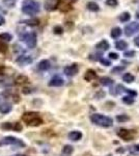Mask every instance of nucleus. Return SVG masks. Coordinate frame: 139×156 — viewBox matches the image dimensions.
Segmentation results:
<instances>
[{
	"instance_id": "nucleus-1",
	"label": "nucleus",
	"mask_w": 139,
	"mask_h": 156,
	"mask_svg": "<svg viewBox=\"0 0 139 156\" xmlns=\"http://www.w3.org/2000/svg\"><path fill=\"white\" fill-rule=\"evenodd\" d=\"M22 12L28 16H33L40 12V3L35 0H23L21 6Z\"/></svg>"
},
{
	"instance_id": "nucleus-2",
	"label": "nucleus",
	"mask_w": 139,
	"mask_h": 156,
	"mask_svg": "<svg viewBox=\"0 0 139 156\" xmlns=\"http://www.w3.org/2000/svg\"><path fill=\"white\" fill-rule=\"evenodd\" d=\"M22 121L24 123H26V125H28L30 127L40 126L43 123V119L40 117V115L34 112H24L23 115H22Z\"/></svg>"
},
{
	"instance_id": "nucleus-3",
	"label": "nucleus",
	"mask_w": 139,
	"mask_h": 156,
	"mask_svg": "<svg viewBox=\"0 0 139 156\" xmlns=\"http://www.w3.org/2000/svg\"><path fill=\"white\" fill-rule=\"evenodd\" d=\"M90 121L95 125H97V126L104 127V128L111 127L113 125V120L110 117H107V115H101V114L92 115H90Z\"/></svg>"
},
{
	"instance_id": "nucleus-4",
	"label": "nucleus",
	"mask_w": 139,
	"mask_h": 156,
	"mask_svg": "<svg viewBox=\"0 0 139 156\" xmlns=\"http://www.w3.org/2000/svg\"><path fill=\"white\" fill-rule=\"evenodd\" d=\"M22 41L25 45H26L28 48L30 49H33L35 48V46H36L37 44V37H36V34L35 32H26V34H24L23 36L21 37Z\"/></svg>"
},
{
	"instance_id": "nucleus-5",
	"label": "nucleus",
	"mask_w": 139,
	"mask_h": 156,
	"mask_svg": "<svg viewBox=\"0 0 139 156\" xmlns=\"http://www.w3.org/2000/svg\"><path fill=\"white\" fill-rule=\"evenodd\" d=\"M0 145H5V146H16V147H25V144L23 140H19V138L12 136V135H9V136H5L1 140L0 142Z\"/></svg>"
},
{
	"instance_id": "nucleus-6",
	"label": "nucleus",
	"mask_w": 139,
	"mask_h": 156,
	"mask_svg": "<svg viewBox=\"0 0 139 156\" xmlns=\"http://www.w3.org/2000/svg\"><path fill=\"white\" fill-rule=\"evenodd\" d=\"M139 31V23L138 22H131L125 27V34L127 37H132Z\"/></svg>"
},
{
	"instance_id": "nucleus-7",
	"label": "nucleus",
	"mask_w": 139,
	"mask_h": 156,
	"mask_svg": "<svg viewBox=\"0 0 139 156\" xmlns=\"http://www.w3.org/2000/svg\"><path fill=\"white\" fill-rule=\"evenodd\" d=\"M60 0H45L44 7L47 12H53L59 6Z\"/></svg>"
},
{
	"instance_id": "nucleus-8",
	"label": "nucleus",
	"mask_w": 139,
	"mask_h": 156,
	"mask_svg": "<svg viewBox=\"0 0 139 156\" xmlns=\"http://www.w3.org/2000/svg\"><path fill=\"white\" fill-rule=\"evenodd\" d=\"M64 72V74L67 75V76L73 77V76H75L78 72H79V67H78L77 64H72V65H70V66L65 67Z\"/></svg>"
},
{
	"instance_id": "nucleus-9",
	"label": "nucleus",
	"mask_w": 139,
	"mask_h": 156,
	"mask_svg": "<svg viewBox=\"0 0 139 156\" xmlns=\"http://www.w3.org/2000/svg\"><path fill=\"white\" fill-rule=\"evenodd\" d=\"M1 128H3V129H9V130H14V131H21L22 130V126L20 123H4V124L1 125Z\"/></svg>"
},
{
	"instance_id": "nucleus-10",
	"label": "nucleus",
	"mask_w": 139,
	"mask_h": 156,
	"mask_svg": "<svg viewBox=\"0 0 139 156\" xmlns=\"http://www.w3.org/2000/svg\"><path fill=\"white\" fill-rule=\"evenodd\" d=\"M118 136L122 137L123 140H131L134 137V132L127 129H120L118 131Z\"/></svg>"
},
{
	"instance_id": "nucleus-11",
	"label": "nucleus",
	"mask_w": 139,
	"mask_h": 156,
	"mask_svg": "<svg viewBox=\"0 0 139 156\" xmlns=\"http://www.w3.org/2000/svg\"><path fill=\"white\" fill-rule=\"evenodd\" d=\"M17 64L21 65V66H25V65H29L32 62V57L29 55H20L17 58Z\"/></svg>"
},
{
	"instance_id": "nucleus-12",
	"label": "nucleus",
	"mask_w": 139,
	"mask_h": 156,
	"mask_svg": "<svg viewBox=\"0 0 139 156\" xmlns=\"http://www.w3.org/2000/svg\"><path fill=\"white\" fill-rule=\"evenodd\" d=\"M64 83V80L62 79L60 76H54L50 79L49 81V87H61Z\"/></svg>"
},
{
	"instance_id": "nucleus-13",
	"label": "nucleus",
	"mask_w": 139,
	"mask_h": 156,
	"mask_svg": "<svg viewBox=\"0 0 139 156\" xmlns=\"http://www.w3.org/2000/svg\"><path fill=\"white\" fill-rule=\"evenodd\" d=\"M69 138L71 140H73V142H78V140H80L82 138V133L80 131H78V130H73V131H71L69 133Z\"/></svg>"
},
{
	"instance_id": "nucleus-14",
	"label": "nucleus",
	"mask_w": 139,
	"mask_h": 156,
	"mask_svg": "<svg viewBox=\"0 0 139 156\" xmlns=\"http://www.w3.org/2000/svg\"><path fill=\"white\" fill-rule=\"evenodd\" d=\"M50 68H51V64H50V62L47 59L41 60V62H39V65H37V69H39L40 71H43V72L49 70Z\"/></svg>"
},
{
	"instance_id": "nucleus-15",
	"label": "nucleus",
	"mask_w": 139,
	"mask_h": 156,
	"mask_svg": "<svg viewBox=\"0 0 139 156\" xmlns=\"http://www.w3.org/2000/svg\"><path fill=\"white\" fill-rule=\"evenodd\" d=\"M12 109V106L11 103L4 102V103H1V104H0V114H2V115L9 114Z\"/></svg>"
},
{
	"instance_id": "nucleus-16",
	"label": "nucleus",
	"mask_w": 139,
	"mask_h": 156,
	"mask_svg": "<svg viewBox=\"0 0 139 156\" xmlns=\"http://www.w3.org/2000/svg\"><path fill=\"white\" fill-rule=\"evenodd\" d=\"M110 47L109 43H108L106 40H102L101 42H99L97 45H96V48L97 50H102V51H106V50H108Z\"/></svg>"
},
{
	"instance_id": "nucleus-17",
	"label": "nucleus",
	"mask_w": 139,
	"mask_h": 156,
	"mask_svg": "<svg viewBox=\"0 0 139 156\" xmlns=\"http://www.w3.org/2000/svg\"><path fill=\"white\" fill-rule=\"evenodd\" d=\"M96 77H97V74H96V72L93 71V70H88L84 75L85 80H87V81H92Z\"/></svg>"
},
{
	"instance_id": "nucleus-18",
	"label": "nucleus",
	"mask_w": 139,
	"mask_h": 156,
	"mask_svg": "<svg viewBox=\"0 0 139 156\" xmlns=\"http://www.w3.org/2000/svg\"><path fill=\"white\" fill-rule=\"evenodd\" d=\"M115 48L117 50H126V48H128V44L126 41L123 40H120V41H117L115 43Z\"/></svg>"
},
{
	"instance_id": "nucleus-19",
	"label": "nucleus",
	"mask_w": 139,
	"mask_h": 156,
	"mask_svg": "<svg viewBox=\"0 0 139 156\" xmlns=\"http://www.w3.org/2000/svg\"><path fill=\"white\" fill-rule=\"evenodd\" d=\"M74 151V148L70 145H65L64 148H62V154L65 155V156H70L71 154L73 153Z\"/></svg>"
},
{
	"instance_id": "nucleus-20",
	"label": "nucleus",
	"mask_w": 139,
	"mask_h": 156,
	"mask_svg": "<svg viewBox=\"0 0 139 156\" xmlns=\"http://www.w3.org/2000/svg\"><path fill=\"white\" fill-rule=\"evenodd\" d=\"M120 34H122V29L120 27H114V28L111 30V37H113V39L120 37Z\"/></svg>"
},
{
	"instance_id": "nucleus-21",
	"label": "nucleus",
	"mask_w": 139,
	"mask_h": 156,
	"mask_svg": "<svg viewBox=\"0 0 139 156\" xmlns=\"http://www.w3.org/2000/svg\"><path fill=\"white\" fill-rule=\"evenodd\" d=\"M123 80L125 82H127V83H131V82H133L134 80H135V77H134V75H132L131 73H126L123 76Z\"/></svg>"
},
{
	"instance_id": "nucleus-22",
	"label": "nucleus",
	"mask_w": 139,
	"mask_h": 156,
	"mask_svg": "<svg viewBox=\"0 0 139 156\" xmlns=\"http://www.w3.org/2000/svg\"><path fill=\"white\" fill-rule=\"evenodd\" d=\"M86 6H87V9H89L90 12H99V9H100V7H99L98 4L92 1L88 2Z\"/></svg>"
},
{
	"instance_id": "nucleus-23",
	"label": "nucleus",
	"mask_w": 139,
	"mask_h": 156,
	"mask_svg": "<svg viewBox=\"0 0 139 156\" xmlns=\"http://www.w3.org/2000/svg\"><path fill=\"white\" fill-rule=\"evenodd\" d=\"M100 82L102 85H105V87H107V85H111L113 83V80L111 79L109 77H103L100 79Z\"/></svg>"
},
{
	"instance_id": "nucleus-24",
	"label": "nucleus",
	"mask_w": 139,
	"mask_h": 156,
	"mask_svg": "<svg viewBox=\"0 0 139 156\" xmlns=\"http://www.w3.org/2000/svg\"><path fill=\"white\" fill-rule=\"evenodd\" d=\"M118 19H120V21H122V22H128L129 20L131 19V15H130V12H123V14L120 15V17H118Z\"/></svg>"
},
{
	"instance_id": "nucleus-25",
	"label": "nucleus",
	"mask_w": 139,
	"mask_h": 156,
	"mask_svg": "<svg viewBox=\"0 0 139 156\" xmlns=\"http://www.w3.org/2000/svg\"><path fill=\"white\" fill-rule=\"evenodd\" d=\"M0 39L4 42H11L12 39V36L7 32H3V34H0Z\"/></svg>"
},
{
	"instance_id": "nucleus-26",
	"label": "nucleus",
	"mask_w": 139,
	"mask_h": 156,
	"mask_svg": "<svg viewBox=\"0 0 139 156\" xmlns=\"http://www.w3.org/2000/svg\"><path fill=\"white\" fill-rule=\"evenodd\" d=\"M2 1L7 7H14L16 4V0H2Z\"/></svg>"
},
{
	"instance_id": "nucleus-27",
	"label": "nucleus",
	"mask_w": 139,
	"mask_h": 156,
	"mask_svg": "<svg viewBox=\"0 0 139 156\" xmlns=\"http://www.w3.org/2000/svg\"><path fill=\"white\" fill-rule=\"evenodd\" d=\"M123 101L127 103V104H132V103H134V98L132 96H126L123 98Z\"/></svg>"
},
{
	"instance_id": "nucleus-28",
	"label": "nucleus",
	"mask_w": 139,
	"mask_h": 156,
	"mask_svg": "<svg viewBox=\"0 0 139 156\" xmlns=\"http://www.w3.org/2000/svg\"><path fill=\"white\" fill-rule=\"evenodd\" d=\"M6 49H7L6 42L2 41V40L0 39V52H4V51H6Z\"/></svg>"
},
{
	"instance_id": "nucleus-29",
	"label": "nucleus",
	"mask_w": 139,
	"mask_h": 156,
	"mask_svg": "<svg viewBox=\"0 0 139 156\" xmlns=\"http://www.w3.org/2000/svg\"><path fill=\"white\" fill-rule=\"evenodd\" d=\"M106 4H107L108 6H116L118 4V1L117 0H106Z\"/></svg>"
},
{
	"instance_id": "nucleus-30",
	"label": "nucleus",
	"mask_w": 139,
	"mask_h": 156,
	"mask_svg": "<svg viewBox=\"0 0 139 156\" xmlns=\"http://www.w3.org/2000/svg\"><path fill=\"white\" fill-rule=\"evenodd\" d=\"M22 23H25L27 25H37L39 24V20H26V21H23Z\"/></svg>"
},
{
	"instance_id": "nucleus-31",
	"label": "nucleus",
	"mask_w": 139,
	"mask_h": 156,
	"mask_svg": "<svg viewBox=\"0 0 139 156\" xmlns=\"http://www.w3.org/2000/svg\"><path fill=\"white\" fill-rule=\"evenodd\" d=\"M53 31L55 32V34H62V31H64V29H62V27L61 26H55L54 28H53Z\"/></svg>"
},
{
	"instance_id": "nucleus-32",
	"label": "nucleus",
	"mask_w": 139,
	"mask_h": 156,
	"mask_svg": "<svg viewBox=\"0 0 139 156\" xmlns=\"http://www.w3.org/2000/svg\"><path fill=\"white\" fill-rule=\"evenodd\" d=\"M125 70V67H115L112 69V73H114V74H117V73L122 72Z\"/></svg>"
},
{
	"instance_id": "nucleus-33",
	"label": "nucleus",
	"mask_w": 139,
	"mask_h": 156,
	"mask_svg": "<svg viewBox=\"0 0 139 156\" xmlns=\"http://www.w3.org/2000/svg\"><path fill=\"white\" fill-rule=\"evenodd\" d=\"M100 62H101V64H103L104 66H110V62L108 59H106V58H103V57H101L100 58Z\"/></svg>"
},
{
	"instance_id": "nucleus-34",
	"label": "nucleus",
	"mask_w": 139,
	"mask_h": 156,
	"mask_svg": "<svg viewBox=\"0 0 139 156\" xmlns=\"http://www.w3.org/2000/svg\"><path fill=\"white\" fill-rule=\"evenodd\" d=\"M125 55L126 57H133L134 55H135V51L134 50H131V51H127V52H125Z\"/></svg>"
},
{
	"instance_id": "nucleus-35",
	"label": "nucleus",
	"mask_w": 139,
	"mask_h": 156,
	"mask_svg": "<svg viewBox=\"0 0 139 156\" xmlns=\"http://www.w3.org/2000/svg\"><path fill=\"white\" fill-rule=\"evenodd\" d=\"M117 120L120 121V122H123V121H127V120H129V118L127 117V115H118V117H117Z\"/></svg>"
},
{
	"instance_id": "nucleus-36",
	"label": "nucleus",
	"mask_w": 139,
	"mask_h": 156,
	"mask_svg": "<svg viewBox=\"0 0 139 156\" xmlns=\"http://www.w3.org/2000/svg\"><path fill=\"white\" fill-rule=\"evenodd\" d=\"M109 58L110 59H114L116 60L118 58V54L117 53H113V52H111V53H109Z\"/></svg>"
},
{
	"instance_id": "nucleus-37",
	"label": "nucleus",
	"mask_w": 139,
	"mask_h": 156,
	"mask_svg": "<svg viewBox=\"0 0 139 156\" xmlns=\"http://www.w3.org/2000/svg\"><path fill=\"white\" fill-rule=\"evenodd\" d=\"M4 78V68L0 67V81Z\"/></svg>"
},
{
	"instance_id": "nucleus-38",
	"label": "nucleus",
	"mask_w": 139,
	"mask_h": 156,
	"mask_svg": "<svg viewBox=\"0 0 139 156\" xmlns=\"http://www.w3.org/2000/svg\"><path fill=\"white\" fill-rule=\"evenodd\" d=\"M5 24V19L2 15H0V25H4Z\"/></svg>"
},
{
	"instance_id": "nucleus-39",
	"label": "nucleus",
	"mask_w": 139,
	"mask_h": 156,
	"mask_svg": "<svg viewBox=\"0 0 139 156\" xmlns=\"http://www.w3.org/2000/svg\"><path fill=\"white\" fill-rule=\"evenodd\" d=\"M134 44H135L137 47H139V36H138L137 37H136L135 40H134Z\"/></svg>"
},
{
	"instance_id": "nucleus-40",
	"label": "nucleus",
	"mask_w": 139,
	"mask_h": 156,
	"mask_svg": "<svg viewBox=\"0 0 139 156\" xmlns=\"http://www.w3.org/2000/svg\"><path fill=\"white\" fill-rule=\"evenodd\" d=\"M12 156H25L23 154H15V155H12Z\"/></svg>"
},
{
	"instance_id": "nucleus-41",
	"label": "nucleus",
	"mask_w": 139,
	"mask_h": 156,
	"mask_svg": "<svg viewBox=\"0 0 139 156\" xmlns=\"http://www.w3.org/2000/svg\"><path fill=\"white\" fill-rule=\"evenodd\" d=\"M68 1H70V2H76L77 0H68Z\"/></svg>"
}]
</instances>
